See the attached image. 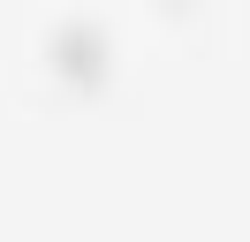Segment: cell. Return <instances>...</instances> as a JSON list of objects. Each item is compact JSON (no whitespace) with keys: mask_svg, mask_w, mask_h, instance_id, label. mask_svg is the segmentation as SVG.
Instances as JSON below:
<instances>
[{"mask_svg":"<svg viewBox=\"0 0 250 242\" xmlns=\"http://www.w3.org/2000/svg\"><path fill=\"white\" fill-rule=\"evenodd\" d=\"M159 8H167V15H182V8H197V0H159Z\"/></svg>","mask_w":250,"mask_h":242,"instance_id":"2","label":"cell"},{"mask_svg":"<svg viewBox=\"0 0 250 242\" xmlns=\"http://www.w3.org/2000/svg\"><path fill=\"white\" fill-rule=\"evenodd\" d=\"M46 68L61 76L68 91H99L106 68H114V45H106V30H99L91 15H61V23L46 30Z\"/></svg>","mask_w":250,"mask_h":242,"instance_id":"1","label":"cell"}]
</instances>
